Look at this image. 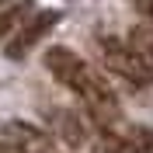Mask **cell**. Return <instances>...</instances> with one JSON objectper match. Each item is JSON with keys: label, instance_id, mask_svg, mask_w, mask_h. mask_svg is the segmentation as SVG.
<instances>
[{"label": "cell", "instance_id": "1", "mask_svg": "<svg viewBox=\"0 0 153 153\" xmlns=\"http://www.w3.org/2000/svg\"><path fill=\"white\" fill-rule=\"evenodd\" d=\"M97 45H101V59H105V66L111 70V73H118L122 80H129L132 87H150L153 84V66L129 45V42L105 35Z\"/></svg>", "mask_w": 153, "mask_h": 153}, {"label": "cell", "instance_id": "5", "mask_svg": "<svg viewBox=\"0 0 153 153\" xmlns=\"http://www.w3.org/2000/svg\"><path fill=\"white\" fill-rule=\"evenodd\" d=\"M84 66H87V63L76 56V52H70L66 45H52V49H45V70L56 76L63 87H70V84H73V80H76V73H80Z\"/></svg>", "mask_w": 153, "mask_h": 153}, {"label": "cell", "instance_id": "8", "mask_svg": "<svg viewBox=\"0 0 153 153\" xmlns=\"http://www.w3.org/2000/svg\"><path fill=\"white\" fill-rule=\"evenodd\" d=\"M28 14H31V0H21V4H14L10 10H4V14H0V38L7 35L14 25H25Z\"/></svg>", "mask_w": 153, "mask_h": 153}, {"label": "cell", "instance_id": "9", "mask_svg": "<svg viewBox=\"0 0 153 153\" xmlns=\"http://www.w3.org/2000/svg\"><path fill=\"white\" fill-rule=\"evenodd\" d=\"M129 139H132L136 153H153V129H146V125H129Z\"/></svg>", "mask_w": 153, "mask_h": 153}, {"label": "cell", "instance_id": "11", "mask_svg": "<svg viewBox=\"0 0 153 153\" xmlns=\"http://www.w3.org/2000/svg\"><path fill=\"white\" fill-rule=\"evenodd\" d=\"M0 153H21L14 143H7V139H0Z\"/></svg>", "mask_w": 153, "mask_h": 153}, {"label": "cell", "instance_id": "4", "mask_svg": "<svg viewBox=\"0 0 153 153\" xmlns=\"http://www.w3.org/2000/svg\"><path fill=\"white\" fill-rule=\"evenodd\" d=\"M0 139L14 143L21 153H52V139H49V132L35 129L31 122H7L4 129H0Z\"/></svg>", "mask_w": 153, "mask_h": 153}, {"label": "cell", "instance_id": "12", "mask_svg": "<svg viewBox=\"0 0 153 153\" xmlns=\"http://www.w3.org/2000/svg\"><path fill=\"white\" fill-rule=\"evenodd\" d=\"M0 4H7V0H0Z\"/></svg>", "mask_w": 153, "mask_h": 153}, {"label": "cell", "instance_id": "7", "mask_svg": "<svg viewBox=\"0 0 153 153\" xmlns=\"http://www.w3.org/2000/svg\"><path fill=\"white\" fill-rule=\"evenodd\" d=\"M129 45L153 66V25H136V28L129 31Z\"/></svg>", "mask_w": 153, "mask_h": 153}, {"label": "cell", "instance_id": "2", "mask_svg": "<svg viewBox=\"0 0 153 153\" xmlns=\"http://www.w3.org/2000/svg\"><path fill=\"white\" fill-rule=\"evenodd\" d=\"M56 25H59V10H38L35 18L25 21V25H21V31L10 38L7 56H10V59H25V56H28V49H35L38 42L49 35V31L56 28Z\"/></svg>", "mask_w": 153, "mask_h": 153}, {"label": "cell", "instance_id": "10", "mask_svg": "<svg viewBox=\"0 0 153 153\" xmlns=\"http://www.w3.org/2000/svg\"><path fill=\"white\" fill-rule=\"evenodd\" d=\"M132 4H136V10H139L146 21H153V0H132Z\"/></svg>", "mask_w": 153, "mask_h": 153}, {"label": "cell", "instance_id": "6", "mask_svg": "<svg viewBox=\"0 0 153 153\" xmlns=\"http://www.w3.org/2000/svg\"><path fill=\"white\" fill-rule=\"evenodd\" d=\"M97 139H101V150L105 153H136L132 139H129V125H108V129H97Z\"/></svg>", "mask_w": 153, "mask_h": 153}, {"label": "cell", "instance_id": "3", "mask_svg": "<svg viewBox=\"0 0 153 153\" xmlns=\"http://www.w3.org/2000/svg\"><path fill=\"white\" fill-rule=\"evenodd\" d=\"M49 129H52V136H56L63 146H70V150H80V146L87 143L84 118L76 111H70V108H52V111H49Z\"/></svg>", "mask_w": 153, "mask_h": 153}]
</instances>
